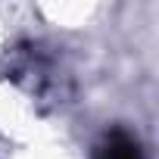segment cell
<instances>
[{
  "label": "cell",
  "instance_id": "cell-1",
  "mask_svg": "<svg viewBox=\"0 0 159 159\" xmlns=\"http://www.w3.org/2000/svg\"><path fill=\"white\" fill-rule=\"evenodd\" d=\"M94 159H143V153H140V143H137L128 131L112 128V131L97 143Z\"/></svg>",
  "mask_w": 159,
  "mask_h": 159
}]
</instances>
